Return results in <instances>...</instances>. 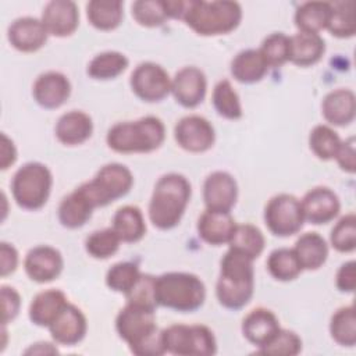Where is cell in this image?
Listing matches in <instances>:
<instances>
[{
    "label": "cell",
    "instance_id": "cell-1",
    "mask_svg": "<svg viewBox=\"0 0 356 356\" xmlns=\"http://www.w3.org/2000/svg\"><path fill=\"white\" fill-rule=\"evenodd\" d=\"M118 337L138 356H160L165 353L161 330L156 324V310L127 303L115 317Z\"/></svg>",
    "mask_w": 356,
    "mask_h": 356
},
{
    "label": "cell",
    "instance_id": "cell-2",
    "mask_svg": "<svg viewBox=\"0 0 356 356\" xmlns=\"http://www.w3.org/2000/svg\"><path fill=\"white\" fill-rule=\"evenodd\" d=\"M254 292L253 260L228 248L221 259L220 275L216 284L218 303L229 310L245 307Z\"/></svg>",
    "mask_w": 356,
    "mask_h": 356
},
{
    "label": "cell",
    "instance_id": "cell-3",
    "mask_svg": "<svg viewBox=\"0 0 356 356\" xmlns=\"http://www.w3.org/2000/svg\"><path fill=\"white\" fill-rule=\"evenodd\" d=\"M192 188L188 178L178 172H168L159 178L149 202V220L161 229L177 227L191 200Z\"/></svg>",
    "mask_w": 356,
    "mask_h": 356
},
{
    "label": "cell",
    "instance_id": "cell-4",
    "mask_svg": "<svg viewBox=\"0 0 356 356\" xmlns=\"http://www.w3.org/2000/svg\"><path fill=\"white\" fill-rule=\"evenodd\" d=\"M181 19L200 36L227 35L241 24L242 7L229 0H186Z\"/></svg>",
    "mask_w": 356,
    "mask_h": 356
},
{
    "label": "cell",
    "instance_id": "cell-5",
    "mask_svg": "<svg viewBox=\"0 0 356 356\" xmlns=\"http://www.w3.org/2000/svg\"><path fill=\"white\" fill-rule=\"evenodd\" d=\"M165 139V127L159 117L146 115L135 121L113 125L107 135V146L122 154L150 153L157 150Z\"/></svg>",
    "mask_w": 356,
    "mask_h": 356
},
{
    "label": "cell",
    "instance_id": "cell-6",
    "mask_svg": "<svg viewBox=\"0 0 356 356\" xmlns=\"http://www.w3.org/2000/svg\"><path fill=\"white\" fill-rule=\"evenodd\" d=\"M156 299L159 306L191 313L203 306L206 286L196 274L170 271L156 277Z\"/></svg>",
    "mask_w": 356,
    "mask_h": 356
},
{
    "label": "cell",
    "instance_id": "cell-7",
    "mask_svg": "<svg viewBox=\"0 0 356 356\" xmlns=\"http://www.w3.org/2000/svg\"><path fill=\"white\" fill-rule=\"evenodd\" d=\"M51 186V171L39 161L25 163L11 179V193L15 203L31 211L39 210L47 203Z\"/></svg>",
    "mask_w": 356,
    "mask_h": 356
},
{
    "label": "cell",
    "instance_id": "cell-8",
    "mask_svg": "<svg viewBox=\"0 0 356 356\" xmlns=\"http://www.w3.org/2000/svg\"><path fill=\"white\" fill-rule=\"evenodd\" d=\"M134 185L131 170L120 163H108L103 165L96 175L79 185L81 192L88 197L90 204L104 207L120 197H124Z\"/></svg>",
    "mask_w": 356,
    "mask_h": 356
},
{
    "label": "cell",
    "instance_id": "cell-9",
    "mask_svg": "<svg viewBox=\"0 0 356 356\" xmlns=\"http://www.w3.org/2000/svg\"><path fill=\"white\" fill-rule=\"evenodd\" d=\"M165 352L178 356H211L217 352L213 331L203 324H172L161 330Z\"/></svg>",
    "mask_w": 356,
    "mask_h": 356
},
{
    "label": "cell",
    "instance_id": "cell-10",
    "mask_svg": "<svg viewBox=\"0 0 356 356\" xmlns=\"http://www.w3.org/2000/svg\"><path fill=\"white\" fill-rule=\"evenodd\" d=\"M264 224L273 235L280 238L298 234L305 224L300 200L289 193L273 196L264 207Z\"/></svg>",
    "mask_w": 356,
    "mask_h": 356
},
{
    "label": "cell",
    "instance_id": "cell-11",
    "mask_svg": "<svg viewBox=\"0 0 356 356\" xmlns=\"http://www.w3.org/2000/svg\"><path fill=\"white\" fill-rule=\"evenodd\" d=\"M129 85L136 97L146 103L161 102L171 92L168 72L156 63L145 61L136 65L129 78Z\"/></svg>",
    "mask_w": 356,
    "mask_h": 356
},
{
    "label": "cell",
    "instance_id": "cell-12",
    "mask_svg": "<svg viewBox=\"0 0 356 356\" xmlns=\"http://www.w3.org/2000/svg\"><path fill=\"white\" fill-rule=\"evenodd\" d=\"M174 139L181 149L189 153H204L213 147L216 131L207 118L191 114L175 124Z\"/></svg>",
    "mask_w": 356,
    "mask_h": 356
},
{
    "label": "cell",
    "instance_id": "cell-13",
    "mask_svg": "<svg viewBox=\"0 0 356 356\" xmlns=\"http://www.w3.org/2000/svg\"><path fill=\"white\" fill-rule=\"evenodd\" d=\"M24 268L29 280L38 284H46L60 277L64 268V259L58 249L49 245H39L26 253Z\"/></svg>",
    "mask_w": 356,
    "mask_h": 356
},
{
    "label": "cell",
    "instance_id": "cell-14",
    "mask_svg": "<svg viewBox=\"0 0 356 356\" xmlns=\"http://www.w3.org/2000/svg\"><path fill=\"white\" fill-rule=\"evenodd\" d=\"M207 79L204 72L193 65L184 67L171 79V93L185 108L197 107L206 96Z\"/></svg>",
    "mask_w": 356,
    "mask_h": 356
},
{
    "label": "cell",
    "instance_id": "cell-15",
    "mask_svg": "<svg viewBox=\"0 0 356 356\" xmlns=\"http://www.w3.org/2000/svg\"><path fill=\"white\" fill-rule=\"evenodd\" d=\"M238 199V184L227 171H214L203 182V200L206 209L231 213Z\"/></svg>",
    "mask_w": 356,
    "mask_h": 356
},
{
    "label": "cell",
    "instance_id": "cell-16",
    "mask_svg": "<svg viewBox=\"0 0 356 356\" xmlns=\"http://www.w3.org/2000/svg\"><path fill=\"white\" fill-rule=\"evenodd\" d=\"M305 221L314 225L328 224L341 210V202L337 193L327 186H316L305 193L300 200Z\"/></svg>",
    "mask_w": 356,
    "mask_h": 356
},
{
    "label": "cell",
    "instance_id": "cell-17",
    "mask_svg": "<svg viewBox=\"0 0 356 356\" xmlns=\"http://www.w3.org/2000/svg\"><path fill=\"white\" fill-rule=\"evenodd\" d=\"M32 96L46 110L58 108L71 96V82L58 71L43 72L33 82Z\"/></svg>",
    "mask_w": 356,
    "mask_h": 356
},
{
    "label": "cell",
    "instance_id": "cell-18",
    "mask_svg": "<svg viewBox=\"0 0 356 356\" xmlns=\"http://www.w3.org/2000/svg\"><path fill=\"white\" fill-rule=\"evenodd\" d=\"M49 38L42 19L35 17H19L14 19L7 31L10 44L22 53H33L42 49Z\"/></svg>",
    "mask_w": 356,
    "mask_h": 356
},
{
    "label": "cell",
    "instance_id": "cell-19",
    "mask_svg": "<svg viewBox=\"0 0 356 356\" xmlns=\"http://www.w3.org/2000/svg\"><path fill=\"white\" fill-rule=\"evenodd\" d=\"M40 19L49 35L67 38L78 29L79 11L71 0H51L43 7Z\"/></svg>",
    "mask_w": 356,
    "mask_h": 356
},
{
    "label": "cell",
    "instance_id": "cell-20",
    "mask_svg": "<svg viewBox=\"0 0 356 356\" xmlns=\"http://www.w3.org/2000/svg\"><path fill=\"white\" fill-rule=\"evenodd\" d=\"M53 341L58 345H78L86 335L88 321L85 314L75 305L68 303L49 327Z\"/></svg>",
    "mask_w": 356,
    "mask_h": 356
},
{
    "label": "cell",
    "instance_id": "cell-21",
    "mask_svg": "<svg viewBox=\"0 0 356 356\" xmlns=\"http://www.w3.org/2000/svg\"><path fill=\"white\" fill-rule=\"evenodd\" d=\"M241 328L243 337L259 349L266 346L281 330L277 316L266 307L250 310L245 316Z\"/></svg>",
    "mask_w": 356,
    "mask_h": 356
},
{
    "label": "cell",
    "instance_id": "cell-22",
    "mask_svg": "<svg viewBox=\"0 0 356 356\" xmlns=\"http://www.w3.org/2000/svg\"><path fill=\"white\" fill-rule=\"evenodd\" d=\"M54 134L57 140L65 146L82 145L93 134L92 117L81 110L64 113L56 122Z\"/></svg>",
    "mask_w": 356,
    "mask_h": 356
},
{
    "label": "cell",
    "instance_id": "cell-23",
    "mask_svg": "<svg viewBox=\"0 0 356 356\" xmlns=\"http://www.w3.org/2000/svg\"><path fill=\"white\" fill-rule=\"evenodd\" d=\"M235 227L236 222L231 213L214 211L209 209L200 214L196 225L202 241L213 246L228 243L235 231Z\"/></svg>",
    "mask_w": 356,
    "mask_h": 356
},
{
    "label": "cell",
    "instance_id": "cell-24",
    "mask_svg": "<svg viewBox=\"0 0 356 356\" xmlns=\"http://www.w3.org/2000/svg\"><path fill=\"white\" fill-rule=\"evenodd\" d=\"M324 120L335 127H346L356 115V96L350 89H335L328 92L321 102Z\"/></svg>",
    "mask_w": 356,
    "mask_h": 356
},
{
    "label": "cell",
    "instance_id": "cell-25",
    "mask_svg": "<svg viewBox=\"0 0 356 356\" xmlns=\"http://www.w3.org/2000/svg\"><path fill=\"white\" fill-rule=\"evenodd\" d=\"M68 303L65 293L60 289L42 291L35 295L29 305V320L38 327L49 328Z\"/></svg>",
    "mask_w": 356,
    "mask_h": 356
},
{
    "label": "cell",
    "instance_id": "cell-26",
    "mask_svg": "<svg viewBox=\"0 0 356 356\" xmlns=\"http://www.w3.org/2000/svg\"><path fill=\"white\" fill-rule=\"evenodd\" d=\"M325 53V42L320 33L298 32L289 36V61L298 67L317 64Z\"/></svg>",
    "mask_w": 356,
    "mask_h": 356
},
{
    "label": "cell",
    "instance_id": "cell-27",
    "mask_svg": "<svg viewBox=\"0 0 356 356\" xmlns=\"http://www.w3.org/2000/svg\"><path fill=\"white\" fill-rule=\"evenodd\" d=\"M95 207L79 188L74 189L70 195L63 197L58 204L57 217L63 227L68 229H76L83 227L92 217Z\"/></svg>",
    "mask_w": 356,
    "mask_h": 356
},
{
    "label": "cell",
    "instance_id": "cell-28",
    "mask_svg": "<svg viewBox=\"0 0 356 356\" xmlns=\"http://www.w3.org/2000/svg\"><path fill=\"white\" fill-rule=\"evenodd\" d=\"M268 68L259 49L242 50L231 61V75L241 83H256L261 81Z\"/></svg>",
    "mask_w": 356,
    "mask_h": 356
},
{
    "label": "cell",
    "instance_id": "cell-29",
    "mask_svg": "<svg viewBox=\"0 0 356 356\" xmlns=\"http://www.w3.org/2000/svg\"><path fill=\"white\" fill-rule=\"evenodd\" d=\"M303 270H318L327 261L328 245L318 232L300 235L292 248Z\"/></svg>",
    "mask_w": 356,
    "mask_h": 356
},
{
    "label": "cell",
    "instance_id": "cell-30",
    "mask_svg": "<svg viewBox=\"0 0 356 356\" xmlns=\"http://www.w3.org/2000/svg\"><path fill=\"white\" fill-rule=\"evenodd\" d=\"M111 228L115 231L121 242H139L146 234V222L142 210L132 204L120 207L113 217Z\"/></svg>",
    "mask_w": 356,
    "mask_h": 356
},
{
    "label": "cell",
    "instance_id": "cell-31",
    "mask_svg": "<svg viewBox=\"0 0 356 356\" xmlns=\"http://www.w3.org/2000/svg\"><path fill=\"white\" fill-rule=\"evenodd\" d=\"M86 17L93 28L99 31H113L122 22V1L92 0L86 4Z\"/></svg>",
    "mask_w": 356,
    "mask_h": 356
},
{
    "label": "cell",
    "instance_id": "cell-32",
    "mask_svg": "<svg viewBox=\"0 0 356 356\" xmlns=\"http://www.w3.org/2000/svg\"><path fill=\"white\" fill-rule=\"evenodd\" d=\"M330 14H331V3L306 1L298 7L293 21L299 32L318 33L320 31L327 28Z\"/></svg>",
    "mask_w": 356,
    "mask_h": 356
},
{
    "label": "cell",
    "instance_id": "cell-33",
    "mask_svg": "<svg viewBox=\"0 0 356 356\" xmlns=\"http://www.w3.org/2000/svg\"><path fill=\"white\" fill-rule=\"evenodd\" d=\"M129 65L125 54L110 50L96 54L88 64L86 74L96 81H108L120 76Z\"/></svg>",
    "mask_w": 356,
    "mask_h": 356
},
{
    "label": "cell",
    "instance_id": "cell-34",
    "mask_svg": "<svg viewBox=\"0 0 356 356\" xmlns=\"http://www.w3.org/2000/svg\"><path fill=\"white\" fill-rule=\"evenodd\" d=\"M228 246L250 260H256L264 250L266 238L263 232L253 224H236Z\"/></svg>",
    "mask_w": 356,
    "mask_h": 356
},
{
    "label": "cell",
    "instance_id": "cell-35",
    "mask_svg": "<svg viewBox=\"0 0 356 356\" xmlns=\"http://www.w3.org/2000/svg\"><path fill=\"white\" fill-rule=\"evenodd\" d=\"M266 266L270 275L282 282L293 281L303 271L293 249L289 248H278L273 250L267 257Z\"/></svg>",
    "mask_w": 356,
    "mask_h": 356
},
{
    "label": "cell",
    "instance_id": "cell-36",
    "mask_svg": "<svg viewBox=\"0 0 356 356\" xmlns=\"http://www.w3.org/2000/svg\"><path fill=\"white\" fill-rule=\"evenodd\" d=\"M325 29H328L332 36L339 39L355 36V3L352 0L331 3V14Z\"/></svg>",
    "mask_w": 356,
    "mask_h": 356
},
{
    "label": "cell",
    "instance_id": "cell-37",
    "mask_svg": "<svg viewBox=\"0 0 356 356\" xmlns=\"http://www.w3.org/2000/svg\"><path fill=\"white\" fill-rule=\"evenodd\" d=\"M330 334L341 346L352 348L356 345V314L352 305L334 312L330 320Z\"/></svg>",
    "mask_w": 356,
    "mask_h": 356
},
{
    "label": "cell",
    "instance_id": "cell-38",
    "mask_svg": "<svg viewBox=\"0 0 356 356\" xmlns=\"http://www.w3.org/2000/svg\"><path fill=\"white\" fill-rule=\"evenodd\" d=\"M211 102L217 114L222 118L239 120L243 114L239 96L228 79H221L216 83Z\"/></svg>",
    "mask_w": 356,
    "mask_h": 356
},
{
    "label": "cell",
    "instance_id": "cell-39",
    "mask_svg": "<svg viewBox=\"0 0 356 356\" xmlns=\"http://www.w3.org/2000/svg\"><path fill=\"white\" fill-rule=\"evenodd\" d=\"M342 143L339 135L328 125H316L309 135V147L313 154L324 161L334 160Z\"/></svg>",
    "mask_w": 356,
    "mask_h": 356
},
{
    "label": "cell",
    "instance_id": "cell-40",
    "mask_svg": "<svg viewBox=\"0 0 356 356\" xmlns=\"http://www.w3.org/2000/svg\"><path fill=\"white\" fill-rule=\"evenodd\" d=\"M131 10L134 19L145 28L161 26L170 19L165 0H138L132 3Z\"/></svg>",
    "mask_w": 356,
    "mask_h": 356
},
{
    "label": "cell",
    "instance_id": "cell-41",
    "mask_svg": "<svg viewBox=\"0 0 356 356\" xmlns=\"http://www.w3.org/2000/svg\"><path fill=\"white\" fill-rule=\"evenodd\" d=\"M121 239L113 228L93 231L85 241L86 253L97 260H104L114 256L120 249Z\"/></svg>",
    "mask_w": 356,
    "mask_h": 356
},
{
    "label": "cell",
    "instance_id": "cell-42",
    "mask_svg": "<svg viewBox=\"0 0 356 356\" xmlns=\"http://www.w3.org/2000/svg\"><path fill=\"white\" fill-rule=\"evenodd\" d=\"M142 275L138 264L132 261H120L111 266L106 274V285L118 293L127 295Z\"/></svg>",
    "mask_w": 356,
    "mask_h": 356
},
{
    "label": "cell",
    "instance_id": "cell-43",
    "mask_svg": "<svg viewBox=\"0 0 356 356\" xmlns=\"http://www.w3.org/2000/svg\"><path fill=\"white\" fill-rule=\"evenodd\" d=\"M331 246L341 253H350L356 249V216L353 213L341 217L330 234Z\"/></svg>",
    "mask_w": 356,
    "mask_h": 356
},
{
    "label": "cell",
    "instance_id": "cell-44",
    "mask_svg": "<svg viewBox=\"0 0 356 356\" xmlns=\"http://www.w3.org/2000/svg\"><path fill=\"white\" fill-rule=\"evenodd\" d=\"M259 50L268 67H281L289 61V36L274 32L264 38Z\"/></svg>",
    "mask_w": 356,
    "mask_h": 356
},
{
    "label": "cell",
    "instance_id": "cell-45",
    "mask_svg": "<svg viewBox=\"0 0 356 356\" xmlns=\"http://www.w3.org/2000/svg\"><path fill=\"white\" fill-rule=\"evenodd\" d=\"M302 350L300 337L291 330L281 328L278 334L263 348L257 350L261 355H282V356H295Z\"/></svg>",
    "mask_w": 356,
    "mask_h": 356
},
{
    "label": "cell",
    "instance_id": "cell-46",
    "mask_svg": "<svg viewBox=\"0 0 356 356\" xmlns=\"http://www.w3.org/2000/svg\"><path fill=\"white\" fill-rule=\"evenodd\" d=\"M127 303L142 306L150 310H156V277L150 274H142L134 288L125 295Z\"/></svg>",
    "mask_w": 356,
    "mask_h": 356
},
{
    "label": "cell",
    "instance_id": "cell-47",
    "mask_svg": "<svg viewBox=\"0 0 356 356\" xmlns=\"http://www.w3.org/2000/svg\"><path fill=\"white\" fill-rule=\"evenodd\" d=\"M1 307H3V325L15 320L21 309V296L15 288L1 285Z\"/></svg>",
    "mask_w": 356,
    "mask_h": 356
},
{
    "label": "cell",
    "instance_id": "cell-48",
    "mask_svg": "<svg viewBox=\"0 0 356 356\" xmlns=\"http://www.w3.org/2000/svg\"><path fill=\"white\" fill-rule=\"evenodd\" d=\"M335 160L342 171L349 174H353L356 171V145L353 136L342 140Z\"/></svg>",
    "mask_w": 356,
    "mask_h": 356
},
{
    "label": "cell",
    "instance_id": "cell-49",
    "mask_svg": "<svg viewBox=\"0 0 356 356\" xmlns=\"http://www.w3.org/2000/svg\"><path fill=\"white\" fill-rule=\"evenodd\" d=\"M335 285L338 291L352 293L356 288V263L355 260L345 261L337 271Z\"/></svg>",
    "mask_w": 356,
    "mask_h": 356
},
{
    "label": "cell",
    "instance_id": "cell-50",
    "mask_svg": "<svg viewBox=\"0 0 356 356\" xmlns=\"http://www.w3.org/2000/svg\"><path fill=\"white\" fill-rule=\"evenodd\" d=\"M18 267V252L8 242L0 243V275L7 277Z\"/></svg>",
    "mask_w": 356,
    "mask_h": 356
},
{
    "label": "cell",
    "instance_id": "cell-51",
    "mask_svg": "<svg viewBox=\"0 0 356 356\" xmlns=\"http://www.w3.org/2000/svg\"><path fill=\"white\" fill-rule=\"evenodd\" d=\"M17 161V149L14 142L6 135L1 134V146H0V168L7 170Z\"/></svg>",
    "mask_w": 356,
    "mask_h": 356
},
{
    "label": "cell",
    "instance_id": "cell-52",
    "mask_svg": "<svg viewBox=\"0 0 356 356\" xmlns=\"http://www.w3.org/2000/svg\"><path fill=\"white\" fill-rule=\"evenodd\" d=\"M24 353L25 355H51V353H58V349L50 342H36V343H32Z\"/></svg>",
    "mask_w": 356,
    "mask_h": 356
}]
</instances>
